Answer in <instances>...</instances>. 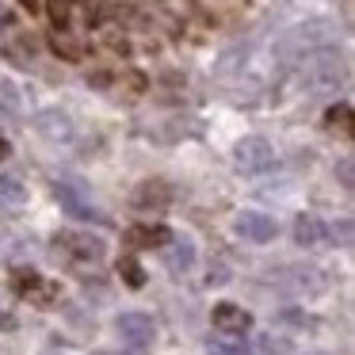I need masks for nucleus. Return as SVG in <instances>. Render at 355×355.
I'll return each instance as SVG.
<instances>
[{"instance_id": "obj_16", "label": "nucleus", "mask_w": 355, "mask_h": 355, "mask_svg": "<svg viewBox=\"0 0 355 355\" xmlns=\"http://www.w3.org/2000/svg\"><path fill=\"white\" fill-rule=\"evenodd\" d=\"M340 180H344V187H347V191H352V187H355V172H352V157H344V161H340Z\"/></svg>"}, {"instance_id": "obj_13", "label": "nucleus", "mask_w": 355, "mask_h": 355, "mask_svg": "<svg viewBox=\"0 0 355 355\" xmlns=\"http://www.w3.org/2000/svg\"><path fill=\"white\" fill-rule=\"evenodd\" d=\"M0 199L4 202H24L27 191H24V184H19L16 176H0Z\"/></svg>"}, {"instance_id": "obj_3", "label": "nucleus", "mask_w": 355, "mask_h": 355, "mask_svg": "<svg viewBox=\"0 0 355 355\" xmlns=\"http://www.w3.org/2000/svg\"><path fill=\"white\" fill-rule=\"evenodd\" d=\"M233 161H237V168L245 172H268L271 164H275V149H271L268 138H245L237 141V149H233Z\"/></svg>"}, {"instance_id": "obj_19", "label": "nucleus", "mask_w": 355, "mask_h": 355, "mask_svg": "<svg viewBox=\"0 0 355 355\" xmlns=\"http://www.w3.org/2000/svg\"><path fill=\"white\" fill-rule=\"evenodd\" d=\"M19 4H24V8H27V12H31V16H35V12H39V8H42V0H19Z\"/></svg>"}, {"instance_id": "obj_2", "label": "nucleus", "mask_w": 355, "mask_h": 355, "mask_svg": "<svg viewBox=\"0 0 355 355\" xmlns=\"http://www.w3.org/2000/svg\"><path fill=\"white\" fill-rule=\"evenodd\" d=\"M12 286H16L19 298L35 302V306H50V302L58 298V283L42 279L35 268H16V271H12Z\"/></svg>"}, {"instance_id": "obj_10", "label": "nucleus", "mask_w": 355, "mask_h": 355, "mask_svg": "<svg viewBox=\"0 0 355 355\" xmlns=\"http://www.w3.org/2000/svg\"><path fill=\"white\" fill-rule=\"evenodd\" d=\"M119 275H123V283L130 286V291H141V286H146V268H141L134 256H123V260H119Z\"/></svg>"}, {"instance_id": "obj_15", "label": "nucleus", "mask_w": 355, "mask_h": 355, "mask_svg": "<svg viewBox=\"0 0 355 355\" xmlns=\"http://www.w3.org/2000/svg\"><path fill=\"white\" fill-rule=\"evenodd\" d=\"M50 16H54V24H65L69 19V4L65 0H50Z\"/></svg>"}, {"instance_id": "obj_17", "label": "nucleus", "mask_w": 355, "mask_h": 355, "mask_svg": "<svg viewBox=\"0 0 355 355\" xmlns=\"http://www.w3.org/2000/svg\"><path fill=\"white\" fill-rule=\"evenodd\" d=\"M332 237H340V245H352V222H340V225H332Z\"/></svg>"}, {"instance_id": "obj_20", "label": "nucleus", "mask_w": 355, "mask_h": 355, "mask_svg": "<svg viewBox=\"0 0 355 355\" xmlns=\"http://www.w3.org/2000/svg\"><path fill=\"white\" fill-rule=\"evenodd\" d=\"M12 153V146H8V141H4V138H0V161H4V157H8Z\"/></svg>"}, {"instance_id": "obj_8", "label": "nucleus", "mask_w": 355, "mask_h": 355, "mask_svg": "<svg viewBox=\"0 0 355 355\" xmlns=\"http://www.w3.org/2000/svg\"><path fill=\"white\" fill-rule=\"evenodd\" d=\"M321 237H324V225L317 222L313 214H298V222H294V241L298 245H321Z\"/></svg>"}, {"instance_id": "obj_12", "label": "nucleus", "mask_w": 355, "mask_h": 355, "mask_svg": "<svg viewBox=\"0 0 355 355\" xmlns=\"http://www.w3.org/2000/svg\"><path fill=\"white\" fill-rule=\"evenodd\" d=\"M324 126H329V130L347 134V130H352V107H347V103H336V107H329V111H324Z\"/></svg>"}, {"instance_id": "obj_1", "label": "nucleus", "mask_w": 355, "mask_h": 355, "mask_svg": "<svg viewBox=\"0 0 355 355\" xmlns=\"http://www.w3.org/2000/svg\"><path fill=\"white\" fill-rule=\"evenodd\" d=\"M54 245H58V252H65L77 263H100L103 252H107V245L100 237H92V233H58Z\"/></svg>"}, {"instance_id": "obj_11", "label": "nucleus", "mask_w": 355, "mask_h": 355, "mask_svg": "<svg viewBox=\"0 0 355 355\" xmlns=\"http://www.w3.org/2000/svg\"><path fill=\"white\" fill-rule=\"evenodd\" d=\"M134 202H138V207H149V202L164 207V202H168V187H164V184H157V180H149V184H141V187H138Z\"/></svg>"}, {"instance_id": "obj_9", "label": "nucleus", "mask_w": 355, "mask_h": 355, "mask_svg": "<svg viewBox=\"0 0 355 355\" xmlns=\"http://www.w3.org/2000/svg\"><path fill=\"white\" fill-rule=\"evenodd\" d=\"M35 126H39V130L46 134V138H69V130H73L69 119H65L62 111H42L39 123H35Z\"/></svg>"}, {"instance_id": "obj_4", "label": "nucleus", "mask_w": 355, "mask_h": 355, "mask_svg": "<svg viewBox=\"0 0 355 355\" xmlns=\"http://www.w3.org/2000/svg\"><path fill=\"white\" fill-rule=\"evenodd\" d=\"M115 332L126 340L130 347H149L157 340V324L149 313H138V309H130V313H119L115 321Z\"/></svg>"}, {"instance_id": "obj_7", "label": "nucleus", "mask_w": 355, "mask_h": 355, "mask_svg": "<svg viewBox=\"0 0 355 355\" xmlns=\"http://www.w3.org/2000/svg\"><path fill=\"white\" fill-rule=\"evenodd\" d=\"M237 233L256 241V245H263V241L275 237V222L268 214H260V210H245V214H237Z\"/></svg>"}, {"instance_id": "obj_5", "label": "nucleus", "mask_w": 355, "mask_h": 355, "mask_svg": "<svg viewBox=\"0 0 355 355\" xmlns=\"http://www.w3.org/2000/svg\"><path fill=\"white\" fill-rule=\"evenodd\" d=\"M210 324H214L222 336H245V332L252 329V313H248L245 306H237V302H218V306L210 309Z\"/></svg>"}, {"instance_id": "obj_18", "label": "nucleus", "mask_w": 355, "mask_h": 355, "mask_svg": "<svg viewBox=\"0 0 355 355\" xmlns=\"http://www.w3.org/2000/svg\"><path fill=\"white\" fill-rule=\"evenodd\" d=\"M0 329H4V332H12V329H16V317H12L8 309H0Z\"/></svg>"}, {"instance_id": "obj_6", "label": "nucleus", "mask_w": 355, "mask_h": 355, "mask_svg": "<svg viewBox=\"0 0 355 355\" xmlns=\"http://www.w3.org/2000/svg\"><path fill=\"white\" fill-rule=\"evenodd\" d=\"M126 245L130 248H164L172 245V230L168 225H153V222H141L126 230Z\"/></svg>"}, {"instance_id": "obj_14", "label": "nucleus", "mask_w": 355, "mask_h": 355, "mask_svg": "<svg viewBox=\"0 0 355 355\" xmlns=\"http://www.w3.org/2000/svg\"><path fill=\"white\" fill-rule=\"evenodd\" d=\"M191 260H195V248L187 245V241H180V245H176V252L168 256V263H172V268H176V271L191 268Z\"/></svg>"}]
</instances>
